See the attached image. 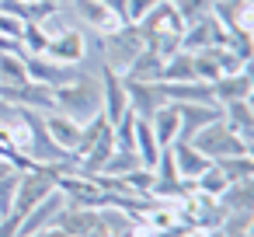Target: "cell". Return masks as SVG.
<instances>
[{
    "mask_svg": "<svg viewBox=\"0 0 254 237\" xmlns=\"http://www.w3.org/2000/svg\"><path fill=\"white\" fill-rule=\"evenodd\" d=\"M53 112L66 115V119H73V122L94 119V115L101 112V80H98L91 70H84L73 84L56 87V91H53Z\"/></svg>",
    "mask_w": 254,
    "mask_h": 237,
    "instance_id": "obj_1",
    "label": "cell"
},
{
    "mask_svg": "<svg viewBox=\"0 0 254 237\" xmlns=\"http://www.w3.org/2000/svg\"><path fill=\"white\" fill-rule=\"evenodd\" d=\"M143 49H146V42H143V35H139V28H136L132 21H122V25H115L112 32L98 35V56H101V67L119 70V74H126V67H129Z\"/></svg>",
    "mask_w": 254,
    "mask_h": 237,
    "instance_id": "obj_2",
    "label": "cell"
},
{
    "mask_svg": "<svg viewBox=\"0 0 254 237\" xmlns=\"http://www.w3.org/2000/svg\"><path fill=\"white\" fill-rule=\"evenodd\" d=\"M191 143H195L209 160L233 157V154H251V143H247L244 136H237V133L223 122V115H219V119H212L209 126H202V129L191 136Z\"/></svg>",
    "mask_w": 254,
    "mask_h": 237,
    "instance_id": "obj_3",
    "label": "cell"
},
{
    "mask_svg": "<svg viewBox=\"0 0 254 237\" xmlns=\"http://www.w3.org/2000/svg\"><path fill=\"white\" fill-rule=\"evenodd\" d=\"M42 56H49V60H56V63L84 67L87 56H91V32H84V28H77V25H66L63 32L49 35Z\"/></svg>",
    "mask_w": 254,
    "mask_h": 237,
    "instance_id": "obj_4",
    "label": "cell"
},
{
    "mask_svg": "<svg viewBox=\"0 0 254 237\" xmlns=\"http://www.w3.org/2000/svg\"><path fill=\"white\" fill-rule=\"evenodd\" d=\"M56 192L63 195V202H66V206L101 209V206L108 202L94 174H77V171H70V174H60V178H56Z\"/></svg>",
    "mask_w": 254,
    "mask_h": 237,
    "instance_id": "obj_5",
    "label": "cell"
},
{
    "mask_svg": "<svg viewBox=\"0 0 254 237\" xmlns=\"http://www.w3.org/2000/svg\"><path fill=\"white\" fill-rule=\"evenodd\" d=\"M25 70H28V80H35V84H46V87H66V84H73L87 67H70V63H56V60H49V56H28L25 53Z\"/></svg>",
    "mask_w": 254,
    "mask_h": 237,
    "instance_id": "obj_6",
    "label": "cell"
},
{
    "mask_svg": "<svg viewBox=\"0 0 254 237\" xmlns=\"http://www.w3.org/2000/svg\"><path fill=\"white\" fill-rule=\"evenodd\" d=\"M126 101H129V112L136 119H150L157 108L167 105L164 80H129L126 77Z\"/></svg>",
    "mask_w": 254,
    "mask_h": 237,
    "instance_id": "obj_7",
    "label": "cell"
},
{
    "mask_svg": "<svg viewBox=\"0 0 254 237\" xmlns=\"http://www.w3.org/2000/svg\"><path fill=\"white\" fill-rule=\"evenodd\" d=\"M0 98L11 108H32V112H53V87L25 80V84H0Z\"/></svg>",
    "mask_w": 254,
    "mask_h": 237,
    "instance_id": "obj_8",
    "label": "cell"
},
{
    "mask_svg": "<svg viewBox=\"0 0 254 237\" xmlns=\"http://www.w3.org/2000/svg\"><path fill=\"white\" fill-rule=\"evenodd\" d=\"M226 39H230V32L216 21V14H205V18L185 25V32H181V49L202 53V49H212V46H226Z\"/></svg>",
    "mask_w": 254,
    "mask_h": 237,
    "instance_id": "obj_9",
    "label": "cell"
},
{
    "mask_svg": "<svg viewBox=\"0 0 254 237\" xmlns=\"http://www.w3.org/2000/svg\"><path fill=\"white\" fill-rule=\"evenodd\" d=\"M98 80H101V115L108 122H119L126 112H129V101H126V77L119 70H108V67H98Z\"/></svg>",
    "mask_w": 254,
    "mask_h": 237,
    "instance_id": "obj_10",
    "label": "cell"
},
{
    "mask_svg": "<svg viewBox=\"0 0 254 237\" xmlns=\"http://www.w3.org/2000/svg\"><path fill=\"white\" fill-rule=\"evenodd\" d=\"M63 195L60 192H49L42 202H35L25 216H21V227H18V237H28V234H35V230H46V227H56V220H60V213H63Z\"/></svg>",
    "mask_w": 254,
    "mask_h": 237,
    "instance_id": "obj_11",
    "label": "cell"
},
{
    "mask_svg": "<svg viewBox=\"0 0 254 237\" xmlns=\"http://www.w3.org/2000/svg\"><path fill=\"white\" fill-rule=\"evenodd\" d=\"M178 108V140H191L202 126H209L212 119H219V105L205 101V105H174Z\"/></svg>",
    "mask_w": 254,
    "mask_h": 237,
    "instance_id": "obj_12",
    "label": "cell"
},
{
    "mask_svg": "<svg viewBox=\"0 0 254 237\" xmlns=\"http://www.w3.org/2000/svg\"><path fill=\"white\" fill-rule=\"evenodd\" d=\"M171 154H174V167H178V178H185V181H195L212 160L191 143V140H174L171 143Z\"/></svg>",
    "mask_w": 254,
    "mask_h": 237,
    "instance_id": "obj_13",
    "label": "cell"
},
{
    "mask_svg": "<svg viewBox=\"0 0 254 237\" xmlns=\"http://www.w3.org/2000/svg\"><path fill=\"white\" fill-rule=\"evenodd\" d=\"M251 91H254L251 67H244V70H233V74H223V77H216V80H212V98H216V105H219V101L251 98Z\"/></svg>",
    "mask_w": 254,
    "mask_h": 237,
    "instance_id": "obj_14",
    "label": "cell"
},
{
    "mask_svg": "<svg viewBox=\"0 0 254 237\" xmlns=\"http://www.w3.org/2000/svg\"><path fill=\"white\" fill-rule=\"evenodd\" d=\"M164 91H167L171 105H205V101H216L212 98V84H205V80H171V84H164Z\"/></svg>",
    "mask_w": 254,
    "mask_h": 237,
    "instance_id": "obj_15",
    "label": "cell"
},
{
    "mask_svg": "<svg viewBox=\"0 0 254 237\" xmlns=\"http://www.w3.org/2000/svg\"><path fill=\"white\" fill-rule=\"evenodd\" d=\"M219 115H223V122H226L237 136H244V140L251 143V133H254V108H251V98L219 101Z\"/></svg>",
    "mask_w": 254,
    "mask_h": 237,
    "instance_id": "obj_16",
    "label": "cell"
},
{
    "mask_svg": "<svg viewBox=\"0 0 254 237\" xmlns=\"http://www.w3.org/2000/svg\"><path fill=\"white\" fill-rule=\"evenodd\" d=\"M56 227H60L63 234H70V237H87L91 230H98V227H101V220H98V209H84V206H63V213H60Z\"/></svg>",
    "mask_w": 254,
    "mask_h": 237,
    "instance_id": "obj_17",
    "label": "cell"
},
{
    "mask_svg": "<svg viewBox=\"0 0 254 237\" xmlns=\"http://www.w3.org/2000/svg\"><path fill=\"white\" fill-rule=\"evenodd\" d=\"M122 77H129V80H164V56L146 46V49L126 67Z\"/></svg>",
    "mask_w": 254,
    "mask_h": 237,
    "instance_id": "obj_18",
    "label": "cell"
},
{
    "mask_svg": "<svg viewBox=\"0 0 254 237\" xmlns=\"http://www.w3.org/2000/svg\"><path fill=\"white\" fill-rule=\"evenodd\" d=\"M216 202H219L223 213H251L254 185H251V181H230V185L216 195Z\"/></svg>",
    "mask_w": 254,
    "mask_h": 237,
    "instance_id": "obj_19",
    "label": "cell"
},
{
    "mask_svg": "<svg viewBox=\"0 0 254 237\" xmlns=\"http://www.w3.org/2000/svg\"><path fill=\"white\" fill-rule=\"evenodd\" d=\"M46 129H49V136H53L66 154H73L77 136H80V122H73V119H66V115H60V112H46Z\"/></svg>",
    "mask_w": 254,
    "mask_h": 237,
    "instance_id": "obj_20",
    "label": "cell"
},
{
    "mask_svg": "<svg viewBox=\"0 0 254 237\" xmlns=\"http://www.w3.org/2000/svg\"><path fill=\"white\" fill-rule=\"evenodd\" d=\"M146 122H150V129H153V136H157L160 147H171V143L178 140V108H174L171 101H167L164 108H157Z\"/></svg>",
    "mask_w": 254,
    "mask_h": 237,
    "instance_id": "obj_21",
    "label": "cell"
},
{
    "mask_svg": "<svg viewBox=\"0 0 254 237\" xmlns=\"http://www.w3.org/2000/svg\"><path fill=\"white\" fill-rule=\"evenodd\" d=\"M212 164L219 167V174H223L226 181H251V178H254V157H251V154L219 157V160H212Z\"/></svg>",
    "mask_w": 254,
    "mask_h": 237,
    "instance_id": "obj_22",
    "label": "cell"
},
{
    "mask_svg": "<svg viewBox=\"0 0 254 237\" xmlns=\"http://www.w3.org/2000/svg\"><path fill=\"white\" fill-rule=\"evenodd\" d=\"M171 80H195V56L188 49H178L174 56L164 60V84Z\"/></svg>",
    "mask_w": 254,
    "mask_h": 237,
    "instance_id": "obj_23",
    "label": "cell"
},
{
    "mask_svg": "<svg viewBox=\"0 0 254 237\" xmlns=\"http://www.w3.org/2000/svg\"><path fill=\"white\" fill-rule=\"evenodd\" d=\"M25 53H0V84H25Z\"/></svg>",
    "mask_w": 254,
    "mask_h": 237,
    "instance_id": "obj_24",
    "label": "cell"
},
{
    "mask_svg": "<svg viewBox=\"0 0 254 237\" xmlns=\"http://www.w3.org/2000/svg\"><path fill=\"white\" fill-rule=\"evenodd\" d=\"M136 167H143L139 154H136V150H119V147H115V154L108 157V164H105V171H101V174L126 178V174H129V171H136Z\"/></svg>",
    "mask_w": 254,
    "mask_h": 237,
    "instance_id": "obj_25",
    "label": "cell"
},
{
    "mask_svg": "<svg viewBox=\"0 0 254 237\" xmlns=\"http://www.w3.org/2000/svg\"><path fill=\"white\" fill-rule=\"evenodd\" d=\"M46 42H49L46 28L35 25V21H25V28H21V49H25L28 56H42V53H46Z\"/></svg>",
    "mask_w": 254,
    "mask_h": 237,
    "instance_id": "obj_26",
    "label": "cell"
},
{
    "mask_svg": "<svg viewBox=\"0 0 254 237\" xmlns=\"http://www.w3.org/2000/svg\"><path fill=\"white\" fill-rule=\"evenodd\" d=\"M226 185H230V181L219 174V167H216V164H209V167L195 178V192H198V195H209V199H216Z\"/></svg>",
    "mask_w": 254,
    "mask_h": 237,
    "instance_id": "obj_27",
    "label": "cell"
},
{
    "mask_svg": "<svg viewBox=\"0 0 254 237\" xmlns=\"http://www.w3.org/2000/svg\"><path fill=\"white\" fill-rule=\"evenodd\" d=\"M212 7H216V0H174V11H178V18H181L185 25H191V21L212 14Z\"/></svg>",
    "mask_w": 254,
    "mask_h": 237,
    "instance_id": "obj_28",
    "label": "cell"
},
{
    "mask_svg": "<svg viewBox=\"0 0 254 237\" xmlns=\"http://www.w3.org/2000/svg\"><path fill=\"white\" fill-rule=\"evenodd\" d=\"M18 178H21V171H18V167H11L7 174H0V216H7V213L14 209V192H18Z\"/></svg>",
    "mask_w": 254,
    "mask_h": 237,
    "instance_id": "obj_29",
    "label": "cell"
},
{
    "mask_svg": "<svg viewBox=\"0 0 254 237\" xmlns=\"http://www.w3.org/2000/svg\"><path fill=\"white\" fill-rule=\"evenodd\" d=\"M219 230L226 237H240V234H251V213H226Z\"/></svg>",
    "mask_w": 254,
    "mask_h": 237,
    "instance_id": "obj_30",
    "label": "cell"
},
{
    "mask_svg": "<svg viewBox=\"0 0 254 237\" xmlns=\"http://www.w3.org/2000/svg\"><path fill=\"white\" fill-rule=\"evenodd\" d=\"M126 185L136 192V195H150V185H153V171L150 167H136L126 174Z\"/></svg>",
    "mask_w": 254,
    "mask_h": 237,
    "instance_id": "obj_31",
    "label": "cell"
},
{
    "mask_svg": "<svg viewBox=\"0 0 254 237\" xmlns=\"http://www.w3.org/2000/svg\"><path fill=\"white\" fill-rule=\"evenodd\" d=\"M21 28H25V21H18V18H11V14L0 11V35H7V39H18V42H21Z\"/></svg>",
    "mask_w": 254,
    "mask_h": 237,
    "instance_id": "obj_32",
    "label": "cell"
},
{
    "mask_svg": "<svg viewBox=\"0 0 254 237\" xmlns=\"http://www.w3.org/2000/svg\"><path fill=\"white\" fill-rule=\"evenodd\" d=\"M153 4H157V0H126V18H129V21H139Z\"/></svg>",
    "mask_w": 254,
    "mask_h": 237,
    "instance_id": "obj_33",
    "label": "cell"
},
{
    "mask_svg": "<svg viewBox=\"0 0 254 237\" xmlns=\"http://www.w3.org/2000/svg\"><path fill=\"white\" fill-rule=\"evenodd\" d=\"M18 227H21V216L18 213L0 216V237H18Z\"/></svg>",
    "mask_w": 254,
    "mask_h": 237,
    "instance_id": "obj_34",
    "label": "cell"
},
{
    "mask_svg": "<svg viewBox=\"0 0 254 237\" xmlns=\"http://www.w3.org/2000/svg\"><path fill=\"white\" fill-rule=\"evenodd\" d=\"M98 4H101V7H108L119 21H129V18H126V0H98Z\"/></svg>",
    "mask_w": 254,
    "mask_h": 237,
    "instance_id": "obj_35",
    "label": "cell"
},
{
    "mask_svg": "<svg viewBox=\"0 0 254 237\" xmlns=\"http://www.w3.org/2000/svg\"><path fill=\"white\" fill-rule=\"evenodd\" d=\"M28 237H70V234H63L60 227H46V230H35V234H28Z\"/></svg>",
    "mask_w": 254,
    "mask_h": 237,
    "instance_id": "obj_36",
    "label": "cell"
},
{
    "mask_svg": "<svg viewBox=\"0 0 254 237\" xmlns=\"http://www.w3.org/2000/svg\"><path fill=\"white\" fill-rule=\"evenodd\" d=\"M11 171V160H4V157H0V174H7Z\"/></svg>",
    "mask_w": 254,
    "mask_h": 237,
    "instance_id": "obj_37",
    "label": "cell"
},
{
    "mask_svg": "<svg viewBox=\"0 0 254 237\" xmlns=\"http://www.w3.org/2000/svg\"><path fill=\"white\" fill-rule=\"evenodd\" d=\"M49 4H56V7H66V4H70V0H49Z\"/></svg>",
    "mask_w": 254,
    "mask_h": 237,
    "instance_id": "obj_38",
    "label": "cell"
},
{
    "mask_svg": "<svg viewBox=\"0 0 254 237\" xmlns=\"http://www.w3.org/2000/svg\"><path fill=\"white\" fill-rule=\"evenodd\" d=\"M25 4H35V0H25Z\"/></svg>",
    "mask_w": 254,
    "mask_h": 237,
    "instance_id": "obj_39",
    "label": "cell"
}]
</instances>
